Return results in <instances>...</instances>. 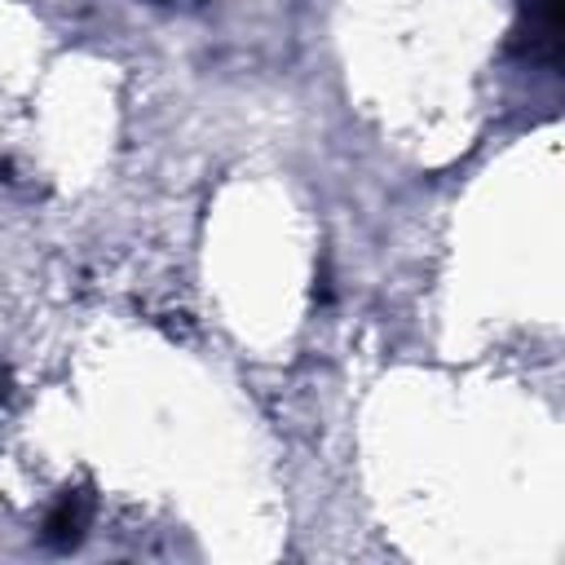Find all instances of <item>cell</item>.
I'll list each match as a JSON object with an SVG mask.
<instances>
[{"instance_id":"cell-1","label":"cell","mask_w":565,"mask_h":565,"mask_svg":"<svg viewBox=\"0 0 565 565\" xmlns=\"http://www.w3.org/2000/svg\"><path fill=\"white\" fill-rule=\"evenodd\" d=\"M44 534H49V543H57V547L79 543V534H84V508H79V494H66V499L53 508Z\"/></svg>"}]
</instances>
